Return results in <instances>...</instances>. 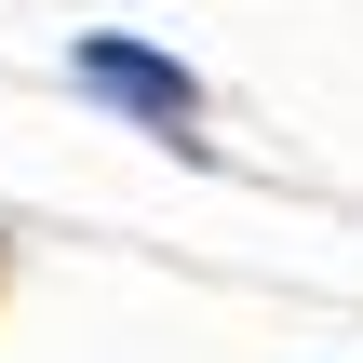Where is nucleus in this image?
Listing matches in <instances>:
<instances>
[{
    "label": "nucleus",
    "instance_id": "obj_1",
    "mask_svg": "<svg viewBox=\"0 0 363 363\" xmlns=\"http://www.w3.org/2000/svg\"><path fill=\"white\" fill-rule=\"evenodd\" d=\"M67 81H81L94 108H121V121H148L162 148H189V162H202V81H189L175 54H148V40H121V27H94V40L67 54Z\"/></svg>",
    "mask_w": 363,
    "mask_h": 363
}]
</instances>
